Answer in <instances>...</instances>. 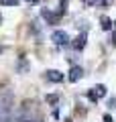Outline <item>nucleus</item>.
Wrapping results in <instances>:
<instances>
[{"mask_svg":"<svg viewBox=\"0 0 116 122\" xmlns=\"http://www.w3.org/2000/svg\"><path fill=\"white\" fill-rule=\"evenodd\" d=\"M0 4L2 6H18L21 0H0Z\"/></svg>","mask_w":116,"mask_h":122,"instance_id":"1a4fd4ad","label":"nucleus"},{"mask_svg":"<svg viewBox=\"0 0 116 122\" xmlns=\"http://www.w3.org/2000/svg\"><path fill=\"white\" fill-rule=\"evenodd\" d=\"M45 77H47L51 83H61L65 79V75L61 73L59 69H49V71H45Z\"/></svg>","mask_w":116,"mask_h":122,"instance_id":"20e7f679","label":"nucleus"},{"mask_svg":"<svg viewBox=\"0 0 116 122\" xmlns=\"http://www.w3.org/2000/svg\"><path fill=\"white\" fill-rule=\"evenodd\" d=\"M112 43L116 45V33H114V35H112Z\"/></svg>","mask_w":116,"mask_h":122,"instance_id":"4468645a","label":"nucleus"},{"mask_svg":"<svg viewBox=\"0 0 116 122\" xmlns=\"http://www.w3.org/2000/svg\"><path fill=\"white\" fill-rule=\"evenodd\" d=\"M104 122H114V120H112V116H108V114H106V116H104Z\"/></svg>","mask_w":116,"mask_h":122,"instance_id":"f8f14e48","label":"nucleus"},{"mask_svg":"<svg viewBox=\"0 0 116 122\" xmlns=\"http://www.w3.org/2000/svg\"><path fill=\"white\" fill-rule=\"evenodd\" d=\"M100 4H104V6H106V4H112V0H100Z\"/></svg>","mask_w":116,"mask_h":122,"instance_id":"ddd939ff","label":"nucleus"},{"mask_svg":"<svg viewBox=\"0 0 116 122\" xmlns=\"http://www.w3.org/2000/svg\"><path fill=\"white\" fill-rule=\"evenodd\" d=\"M51 39H53V43L57 45V47H67L69 45V35L65 33L63 29H57V30H53V35H51Z\"/></svg>","mask_w":116,"mask_h":122,"instance_id":"f03ea898","label":"nucleus"},{"mask_svg":"<svg viewBox=\"0 0 116 122\" xmlns=\"http://www.w3.org/2000/svg\"><path fill=\"white\" fill-rule=\"evenodd\" d=\"M0 20H2V18H0Z\"/></svg>","mask_w":116,"mask_h":122,"instance_id":"f3484780","label":"nucleus"},{"mask_svg":"<svg viewBox=\"0 0 116 122\" xmlns=\"http://www.w3.org/2000/svg\"><path fill=\"white\" fill-rule=\"evenodd\" d=\"M114 26H116V20H114Z\"/></svg>","mask_w":116,"mask_h":122,"instance_id":"dca6fc26","label":"nucleus"},{"mask_svg":"<svg viewBox=\"0 0 116 122\" xmlns=\"http://www.w3.org/2000/svg\"><path fill=\"white\" fill-rule=\"evenodd\" d=\"M12 104H14L12 90H0V122H10Z\"/></svg>","mask_w":116,"mask_h":122,"instance_id":"f257e3e1","label":"nucleus"},{"mask_svg":"<svg viewBox=\"0 0 116 122\" xmlns=\"http://www.w3.org/2000/svg\"><path fill=\"white\" fill-rule=\"evenodd\" d=\"M41 16H43L45 20L49 22V25H55V22H57V18H59L57 14H53L49 8H41Z\"/></svg>","mask_w":116,"mask_h":122,"instance_id":"0eeeda50","label":"nucleus"},{"mask_svg":"<svg viewBox=\"0 0 116 122\" xmlns=\"http://www.w3.org/2000/svg\"><path fill=\"white\" fill-rule=\"evenodd\" d=\"M106 96V86H102V83H98V86H94L92 90H88V98H90L92 102H98L100 98Z\"/></svg>","mask_w":116,"mask_h":122,"instance_id":"7ed1b4c3","label":"nucleus"},{"mask_svg":"<svg viewBox=\"0 0 116 122\" xmlns=\"http://www.w3.org/2000/svg\"><path fill=\"white\" fill-rule=\"evenodd\" d=\"M100 0H84V4H88V6H94V4H98Z\"/></svg>","mask_w":116,"mask_h":122,"instance_id":"9b49d317","label":"nucleus"},{"mask_svg":"<svg viewBox=\"0 0 116 122\" xmlns=\"http://www.w3.org/2000/svg\"><path fill=\"white\" fill-rule=\"evenodd\" d=\"M86 41H88V35L86 33H79V35L73 39V49H75V51H82V49L86 47Z\"/></svg>","mask_w":116,"mask_h":122,"instance_id":"423d86ee","label":"nucleus"},{"mask_svg":"<svg viewBox=\"0 0 116 122\" xmlns=\"http://www.w3.org/2000/svg\"><path fill=\"white\" fill-rule=\"evenodd\" d=\"M45 100H47V102H49V104H57V100H59V98H57V96H55V94H49V96H47V98H45Z\"/></svg>","mask_w":116,"mask_h":122,"instance_id":"9d476101","label":"nucleus"},{"mask_svg":"<svg viewBox=\"0 0 116 122\" xmlns=\"http://www.w3.org/2000/svg\"><path fill=\"white\" fill-rule=\"evenodd\" d=\"M25 2H29V4H35V2H37V0H25Z\"/></svg>","mask_w":116,"mask_h":122,"instance_id":"2eb2a0df","label":"nucleus"},{"mask_svg":"<svg viewBox=\"0 0 116 122\" xmlns=\"http://www.w3.org/2000/svg\"><path fill=\"white\" fill-rule=\"evenodd\" d=\"M100 26H102V30H112L114 22H112L108 16H102V18H100Z\"/></svg>","mask_w":116,"mask_h":122,"instance_id":"6e6552de","label":"nucleus"},{"mask_svg":"<svg viewBox=\"0 0 116 122\" xmlns=\"http://www.w3.org/2000/svg\"><path fill=\"white\" fill-rule=\"evenodd\" d=\"M84 77V69L79 65H71V69H69V75H67V79L71 83H75V81H79V79Z\"/></svg>","mask_w":116,"mask_h":122,"instance_id":"39448f33","label":"nucleus"}]
</instances>
